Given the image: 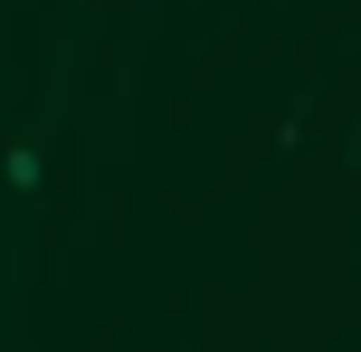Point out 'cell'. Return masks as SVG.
Returning a JSON list of instances; mask_svg holds the SVG:
<instances>
[{
	"label": "cell",
	"instance_id": "obj_1",
	"mask_svg": "<svg viewBox=\"0 0 361 352\" xmlns=\"http://www.w3.org/2000/svg\"><path fill=\"white\" fill-rule=\"evenodd\" d=\"M0 171H10V190H38V152H29V143L0 152Z\"/></svg>",
	"mask_w": 361,
	"mask_h": 352
}]
</instances>
